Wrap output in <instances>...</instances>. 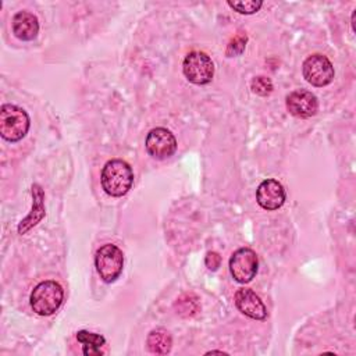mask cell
<instances>
[{
  "label": "cell",
  "mask_w": 356,
  "mask_h": 356,
  "mask_svg": "<svg viewBox=\"0 0 356 356\" xmlns=\"http://www.w3.org/2000/svg\"><path fill=\"white\" fill-rule=\"evenodd\" d=\"M246 42H248V36L245 32H238L228 43L225 54L227 57H235L243 53L245 47H246Z\"/></svg>",
  "instance_id": "e0dca14e"
},
{
  "label": "cell",
  "mask_w": 356,
  "mask_h": 356,
  "mask_svg": "<svg viewBox=\"0 0 356 356\" xmlns=\"http://www.w3.org/2000/svg\"><path fill=\"white\" fill-rule=\"evenodd\" d=\"M147 153L157 160H164L172 156L177 150V139L167 128H153L145 140Z\"/></svg>",
  "instance_id": "ba28073f"
},
{
  "label": "cell",
  "mask_w": 356,
  "mask_h": 356,
  "mask_svg": "<svg viewBox=\"0 0 356 356\" xmlns=\"http://www.w3.org/2000/svg\"><path fill=\"white\" fill-rule=\"evenodd\" d=\"M235 306L236 309L253 320H266L268 312L261 299L249 288H241L235 293Z\"/></svg>",
  "instance_id": "30bf717a"
},
{
  "label": "cell",
  "mask_w": 356,
  "mask_h": 356,
  "mask_svg": "<svg viewBox=\"0 0 356 356\" xmlns=\"http://www.w3.org/2000/svg\"><path fill=\"white\" fill-rule=\"evenodd\" d=\"M177 313L182 317H192L199 312V299L193 293H182L174 303Z\"/></svg>",
  "instance_id": "2e32d148"
},
{
  "label": "cell",
  "mask_w": 356,
  "mask_h": 356,
  "mask_svg": "<svg viewBox=\"0 0 356 356\" xmlns=\"http://www.w3.org/2000/svg\"><path fill=\"white\" fill-rule=\"evenodd\" d=\"M13 33L19 40H33L39 33V21L29 11H18L13 17Z\"/></svg>",
  "instance_id": "4fadbf2b"
},
{
  "label": "cell",
  "mask_w": 356,
  "mask_h": 356,
  "mask_svg": "<svg viewBox=\"0 0 356 356\" xmlns=\"http://www.w3.org/2000/svg\"><path fill=\"white\" fill-rule=\"evenodd\" d=\"M256 200L264 210H277L285 202V189L277 179H264L257 186Z\"/></svg>",
  "instance_id": "8fae6325"
},
{
  "label": "cell",
  "mask_w": 356,
  "mask_h": 356,
  "mask_svg": "<svg viewBox=\"0 0 356 356\" xmlns=\"http://www.w3.org/2000/svg\"><path fill=\"white\" fill-rule=\"evenodd\" d=\"M204 263H206V266H207L209 270L216 271V270L220 267V264H221V257H220V254H218L217 252H209V253L206 254Z\"/></svg>",
  "instance_id": "ffe728a7"
},
{
  "label": "cell",
  "mask_w": 356,
  "mask_h": 356,
  "mask_svg": "<svg viewBox=\"0 0 356 356\" xmlns=\"http://www.w3.org/2000/svg\"><path fill=\"white\" fill-rule=\"evenodd\" d=\"M147 349L156 355H167L172 346V338L164 328L152 330L146 338Z\"/></svg>",
  "instance_id": "9a60e30c"
},
{
  "label": "cell",
  "mask_w": 356,
  "mask_h": 356,
  "mask_svg": "<svg viewBox=\"0 0 356 356\" xmlns=\"http://www.w3.org/2000/svg\"><path fill=\"white\" fill-rule=\"evenodd\" d=\"M257 268V254L249 248H241L235 250L229 257V273L239 284L250 282L256 277Z\"/></svg>",
  "instance_id": "8992f818"
},
{
  "label": "cell",
  "mask_w": 356,
  "mask_h": 356,
  "mask_svg": "<svg viewBox=\"0 0 356 356\" xmlns=\"http://www.w3.org/2000/svg\"><path fill=\"white\" fill-rule=\"evenodd\" d=\"M102 188L113 197H120L128 193L134 184V171L131 165L121 159L108 160L100 175Z\"/></svg>",
  "instance_id": "6da1fadb"
},
{
  "label": "cell",
  "mask_w": 356,
  "mask_h": 356,
  "mask_svg": "<svg viewBox=\"0 0 356 356\" xmlns=\"http://www.w3.org/2000/svg\"><path fill=\"white\" fill-rule=\"evenodd\" d=\"M95 266H96L97 274L104 282L107 284L114 282L122 273V267H124L122 250L113 243H106L100 246L95 254Z\"/></svg>",
  "instance_id": "277c9868"
},
{
  "label": "cell",
  "mask_w": 356,
  "mask_h": 356,
  "mask_svg": "<svg viewBox=\"0 0 356 356\" xmlns=\"http://www.w3.org/2000/svg\"><path fill=\"white\" fill-rule=\"evenodd\" d=\"M228 6H229L232 10L238 11L239 14H246V15H249V14H254V13H257V11L261 8L263 1H260V0L228 1Z\"/></svg>",
  "instance_id": "ac0fdd59"
},
{
  "label": "cell",
  "mask_w": 356,
  "mask_h": 356,
  "mask_svg": "<svg viewBox=\"0 0 356 356\" xmlns=\"http://www.w3.org/2000/svg\"><path fill=\"white\" fill-rule=\"evenodd\" d=\"M211 353H224V355H227V353L222 352V350H210V352H207L206 355H211Z\"/></svg>",
  "instance_id": "44dd1931"
},
{
  "label": "cell",
  "mask_w": 356,
  "mask_h": 356,
  "mask_svg": "<svg viewBox=\"0 0 356 356\" xmlns=\"http://www.w3.org/2000/svg\"><path fill=\"white\" fill-rule=\"evenodd\" d=\"M303 78L316 88H323L334 79V67L323 54H312L302 64Z\"/></svg>",
  "instance_id": "52a82bcc"
},
{
  "label": "cell",
  "mask_w": 356,
  "mask_h": 356,
  "mask_svg": "<svg viewBox=\"0 0 356 356\" xmlns=\"http://www.w3.org/2000/svg\"><path fill=\"white\" fill-rule=\"evenodd\" d=\"M185 78L195 85H206L214 76V64L203 51H191L182 63Z\"/></svg>",
  "instance_id": "5b68a950"
},
{
  "label": "cell",
  "mask_w": 356,
  "mask_h": 356,
  "mask_svg": "<svg viewBox=\"0 0 356 356\" xmlns=\"http://www.w3.org/2000/svg\"><path fill=\"white\" fill-rule=\"evenodd\" d=\"M286 110L298 118H310L318 110L317 97L305 89H298L291 92L285 100Z\"/></svg>",
  "instance_id": "9c48e42d"
},
{
  "label": "cell",
  "mask_w": 356,
  "mask_h": 356,
  "mask_svg": "<svg viewBox=\"0 0 356 356\" xmlns=\"http://www.w3.org/2000/svg\"><path fill=\"white\" fill-rule=\"evenodd\" d=\"M76 339L82 343V352L86 356H97L104 353L106 339L103 335L81 330L76 332Z\"/></svg>",
  "instance_id": "5bb4252c"
},
{
  "label": "cell",
  "mask_w": 356,
  "mask_h": 356,
  "mask_svg": "<svg viewBox=\"0 0 356 356\" xmlns=\"http://www.w3.org/2000/svg\"><path fill=\"white\" fill-rule=\"evenodd\" d=\"M32 193V210L31 213L18 224V234L24 235L26 234L31 228H33L38 222L42 221V218L46 216L44 210V192L39 184H33L31 188Z\"/></svg>",
  "instance_id": "7c38bea8"
},
{
  "label": "cell",
  "mask_w": 356,
  "mask_h": 356,
  "mask_svg": "<svg viewBox=\"0 0 356 356\" xmlns=\"http://www.w3.org/2000/svg\"><path fill=\"white\" fill-rule=\"evenodd\" d=\"M250 88L253 90V93L259 95V96H268L273 92V82L270 81V78L267 76H254L250 82Z\"/></svg>",
  "instance_id": "d6986e66"
},
{
  "label": "cell",
  "mask_w": 356,
  "mask_h": 356,
  "mask_svg": "<svg viewBox=\"0 0 356 356\" xmlns=\"http://www.w3.org/2000/svg\"><path fill=\"white\" fill-rule=\"evenodd\" d=\"M64 299V291L56 281L47 280L39 282L31 292V306L39 316H50L61 306Z\"/></svg>",
  "instance_id": "3957f363"
},
{
  "label": "cell",
  "mask_w": 356,
  "mask_h": 356,
  "mask_svg": "<svg viewBox=\"0 0 356 356\" xmlns=\"http://www.w3.org/2000/svg\"><path fill=\"white\" fill-rule=\"evenodd\" d=\"M28 113L15 104H3L0 108V135L8 142L21 140L29 131Z\"/></svg>",
  "instance_id": "7a4b0ae2"
}]
</instances>
